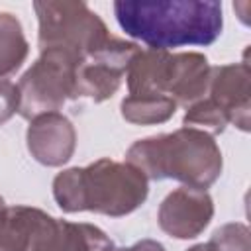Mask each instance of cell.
Returning <instances> with one entry per match:
<instances>
[{"label": "cell", "instance_id": "cell-1", "mask_svg": "<svg viewBox=\"0 0 251 251\" xmlns=\"http://www.w3.org/2000/svg\"><path fill=\"white\" fill-rule=\"evenodd\" d=\"M114 16L126 35L157 51L212 45L224 27L216 0H116Z\"/></svg>", "mask_w": 251, "mask_h": 251}, {"label": "cell", "instance_id": "cell-2", "mask_svg": "<svg viewBox=\"0 0 251 251\" xmlns=\"http://www.w3.org/2000/svg\"><path fill=\"white\" fill-rule=\"evenodd\" d=\"M149 180L129 163L98 159L71 167L53 178V198L63 212H96L122 218L135 212L149 194Z\"/></svg>", "mask_w": 251, "mask_h": 251}, {"label": "cell", "instance_id": "cell-3", "mask_svg": "<svg viewBox=\"0 0 251 251\" xmlns=\"http://www.w3.org/2000/svg\"><path fill=\"white\" fill-rule=\"evenodd\" d=\"M126 163L139 169L147 180L173 178L200 190L210 188L224 167L214 135L184 126L173 133L137 139L127 149Z\"/></svg>", "mask_w": 251, "mask_h": 251}, {"label": "cell", "instance_id": "cell-4", "mask_svg": "<svg viewBox=\"0 0 251 251\" xmlns=\"http://www.w3.org/2000/svg\"><path fill=\"white\" fill-rule=\"evenodd\" d=\"M33 10L39 24V51L57 49L82 63L112 37L100 16L84 2L37 0Z\"/></svg>", "mask_w": 251, "mask_h": 251}, {"label": "cell", "instance_id": "cell-5", "mask_svg": "<svg viewBox=\"0 0 251 251\" xmlns=\"http://www.w3.org/2000/svg\"><path fill=\"white\" fill-rule=\"evenodd\" d=\"M78 65L80 61L69 53L57 49L41 51L16 84L20 92V116L31 120L39 114L59 112L67 100H75Z\"/></svg>", "mask_w": 251, "mask_h": 251}, {"label": "cell", "instance_id": "cell-6", "mask_svg": "<svg viewBox=\"0 0 251 251\" xmlns=\"http://www.w3.org/2000/svg\"><path fill=\"white\" fill-rule=\"evenodd\" d=\"M139 45L120 37H110L98 51L82 59L75 75V100L90 98L92 102H104L112 98L122 78L127 71V65L137 55Z\"/></svg>", "mask_w": 251, "mask_h": 251}, {"label": "cell", "instance_id": "cell-7", "mask_svg": "<svg viewBox=\"0 0 251 251\" xmlns=\"http://www.w3.org/2000/svg\"><path fill=\"white\" fill-rule=\"evenodd\" d=\"M214 218V200L206 190L180 186L165 196L159 206V227L175 239L198 237Z\"/></svg>", "mask_w": 251, "mask_h": 251}, {"label": "cell", "instance_id": "cell-8", "mask_svg": "<svg viewBox=\"0 0 251 251\" xmlns=\"http://www.w3.org/2000/svg\"><path fill=\"white\" fill-rule=\"evenodd\" d=\"M206 96L226 114L229 124H233L241 131H249L251 71L245 61L212 67Z\"/></svg>", "mask_w": 251, "mask_h": 251}, {"label": "cell", "instance_id": "cell-9", "mask_svg": "<svg viewBox=\"0 0 251 251\" xmlns=\"http://www.w3.org/2000/svg\"><path fill=\"white\" fill-rule=\"evenodd\" d=\"M27 151L45 167L65 165L76 147V131L67 116L61 112L39 114L29 120L25 131Z\"/></svg>", "mask_w": 251, "mask_h": 251}, {"label": "cell", "instance_id": "cell-10", "mask_svg": "<svg viewBox=\"0 0 251 251\" xmlns=\"http://www.w3.org/2000/svg\"><path fill=\"white\" fill-rule=\"evenodd\" d=\"M112 239L86 222H67L53 218L43 229L35 251H110Z\"/></svg>", "mask_w": 251, "mask_h": 251}, {"label": "cell", "instance_id": "cell-11", "mask_svg": "<svg viewBox=\"0 0 251 251\" xmlns=\"http://www.w3.org/2000/svg\"><path fill=\"white\" fill-rule=\"evenodd\" d=\"M51 216L31 206L0 208V251H35Z\"/></svg>", "mask_w": 251, "mask_h": 251}, {"label": "cell", "instance_id": "cell-12", "mask_svg": "<svg viewBox=\"0 0 251 251\" xmlns=\"http://www.w3.org/2000/svg\"><path fill=\"white\" fill-rule=\"evenodd\" d=\"M212 65L202 53H175V75L169 96L176 106H190L206 96Z\"/></svg>", "mask_w": 251, "mask_h": 251}, {"label": "cell", "instance_id": "cell-13", "mask_svg": "<svg viewBox=\"0 0 251 251\" xmlns=\"http://www.w3.org/2000/svg\"><path fill=\"white\" fill-rule=\"evenodd\" d=\"M29 43L16 16L0 12V78L14 75L27 59Z\"/></svg>", "mask_w": 251, "mask_h": 251}, {"label": "cell", "instance_id": "cell-14", "mask_svg": "<svg viewBox=\"0 0 251 251\" xmlns=\"http://www.w3.org/2000/svg\"><path fill=\"white\" fill-rule=\"evenodd\" d=\"M126 122L135 126H155L169 122L176 112V102L169 96H126L120 104Z\"/></svg>", "mask_w": 251, "mask_h": 251}, {"label": "cell", "instance_id": "cell-15", "mask_svg": "<svg viewBox=\"0 0 251 251\" xmlns=\"http://www.w3.org/2000/svg\"><path fill=\"white\" fill-rule=\"evenodd\" d=\"M182 124H184V127H196L210 135H218L226 129V126L229 122H227L226 114L208 96H204L198 102L186 106Z\"/></svg>", "mask_w": 251, "mask_h": 251}, {"label": "cell", "instance_id": "cell-16", "mask_svg": "<svg viewBox=\"0 0 251 251\" xmlns=\"http://www.w3.org/2000/svg\"><path fill=\"white\" fill-rule=\"evenodd\" d=\"M210 241L220 247V251H251L249 245V227L241 222H231V224H224L222 227H218Z\"/></svg>", "mask_w": 251, "mask_h": 251}, {"label": "cell", "instance_id": "cell-17", "mask_svg": "<svg viewBox=\"0 0 251 251\" xmlns=\"http://www.w3.org/2000/svg\"><path fill=\"white\" fill-rule=\"evenodd\" d=\"M20 108L18 86L10 80H0V126H4Z\"/></svg>", "mask_w": 251, "mask_h": 251}, {"label": "cell", "instance_id": "cell-18", "mask_svg": "<svg viewBox=\"0 0 251 251\" xmlns=\"http://www.w3.org/2000/svg\"><path fill=\"white\" fill-rule=\"evenodd\" d=\"M110 251H165V247L155 239H141L129 247H112Z\"/></svg>", "mask_w": 251, "mask_h": 251}, {"label": "cell", "instance_id": "cell-19", "mask_svg": "<svg viewBox=\"0 0 251 251\" xmlns=\"http://www.w3.org/2000/svg\"><path fill=\"white\" fill-rule=\"evenodd\" d=\"M186 251H220V247H216L212 241H206V243H196V245L188 247Z\"/></svg>", "mask_w": 251, "mask_h": 251}, {"label": "cell", "instance_id": "cell-20", "mask_svg": "<svg viewBox=\"0 0 251 251\" xmlns=\"http://www.w3.org/2000/svg\"><path fill=\"white\" fill-rule=\"evenodd\" d=\"M4 206H6V202H4V198L0 196V208H4Z\"/></svg>", "mask_w": 251, "mask_h": 251}]
</instances>
